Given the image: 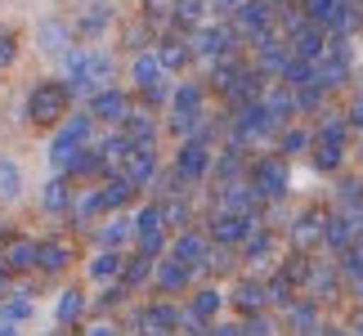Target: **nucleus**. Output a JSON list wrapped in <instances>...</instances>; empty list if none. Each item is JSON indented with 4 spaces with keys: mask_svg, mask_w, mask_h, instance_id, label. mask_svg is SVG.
<instances>
[{
    "mask_svg": "<svg viewBox=\"0 0 363 336\" xmlns=\"http://www.w3.org/2000/svg\"><path fill=\"white\" fill-rule=\"evenodd\" d=\"M90 112L86 117H63L59 121V130H54V139H50V166L59 175H67L72 171V162H77V152L81 148H90Z\"/></svg>",
    "mask_w": 363,
    "mask_h": 336,
    "instance_id": "f257e3e1",
    "label": "nucleus"
},
{
    "mask_svg": "<svg viewBox=\"0 0 363 336\" xmlns=\"http://www.w3.org/2000/svg\"><path fill=\"white\" fill-rule=\"evenodd\" d=\"M67 99H72L67 81H40V86L27 94V121H36V125H59V121L67 117Z\"/></svg>",
    "mask_w": 363,
    "mask_h": 336,
    "instance_id": "f03ea898",
    "label": "nucleus"
},
{
    "mask_svg": "<svg viewBox=\"0 0 363 336\" xmlns=\"http://www.w3.org/2000/svg\"><path fill=\"white\" fill-rule=\"evenodd\" d=\"M130 81H135V90L144 94L148 103H166V99H171V81H166L157 54H139V59L130 63Z\"/></svg>",
    "mask_w": 363,
    "mask_h": 336,
    "instance_id": "7ed1b4c3",
    "label": "nucleus"
},
{
    "mask_svg": "<svg viewBox=\"0 0 363 336\" xmlns=\"http://www.w3.org/2000/svg\"><path fill=\"white\" fill-rule=\"evenodd\" d=\"M175 175L184 179V184H198L202 175H211V144L184 139V144H179V157H175Z\"/></svg>",
    "mask_w": 363,
    "mask_h": 336,
    "instance_id": "20e7f679",
    "label": "nucleus"
},
{
    "mask_svg": "<svg viewBox=\"0 0 363 336\" xmlns=\"http://www.w3.org/2000/svg\"><path fill=\"white\" fill-rule=\"evenodd\" d=\"M135 237H139V251H144V256H157V251H162L166 224H162V206H157V202L144 206V211L135 215Z\"/></svg>",
    "mask_w": 363,
    "mask_h": 336,
    "instance_id": "39448f33",
    "label": "nucleus"
},
{
    "mask_svg": "<svg viewBox=\"0 0 363 336\" xmlns=\"http://www.w3.org/2000/svg\"><path fill=\"white\" fill-rule=\"evenodd\" d=\"M121 179H130L135 189H144L157 179V148L144 144V148H130V157L121 162Z\"/></svg>",
    "mask_w": 363,
    "mask_h": 336,
    "instance_id": "423d86ee",
    "label": "nucleus"
},
{
    "mask_svg": "<svg viewBox=\"0 0 363 336\" xmlns=\"http://www.w3.org/2000/svg\"><path fill=\"white\" fill-rule=\"evenodd\" d=\"M36 50L50 54V59H63V54L72 50V27L59 23V18H40V27H36Z\"/></svg>",
    "mask_w": 363,
    "mask_h": 336,
    "instance_id": "0eeeda50",
    "label": "nucleus"
},
{
    "mask_svg": "<svg viewBox=\"0 0 363 336\" xmlns=\"http://www.w3.org/2000/svg\"><path fill=\"white\" fill-rule=\"evenodd\" d=\"M251 189H256V198H283L287 193V166L283 162H260L256 171H251Z\"/></svg>",
    "mask_w": 363,
    "mask_h": 336,
    "instance_id": "6e6552de",
    "label": "nucleus"
},
{
    "mask_svg": "<svg viewBox=\"0 0 363 336\" xmlns=\"http://www.w3.org/2000/svg\"><path fill=\"white\" fill-rule=\"evenodd\" d=\"M251 233H256V215H233V211H220V215H216V224H211V237H216V242H225V247L247 242Z\"/></svg>",
    "mask_w": 363,
    "mask_h": 336,
    "instance_id": "1a4fd4ad",
    "label": "nucleus"
},
{
    "mask_svg": "<svg viewBox=\"0 0 363 336\" xmlns=\"http://www.w3.org/2000/svg\"><path fill=\"white\" fill-rule=\"evenodd\" d=\"M229 45H233V27L225 23L198 27V36H193V54H202V59H220V54H229Z\"/></svg>",
    "mask_w": 363,
    "mask_h": 336,
    "instance_id": "9d476101",
    "label": "nucleus"
},
{
    "mask_svg": "<svg viewBox=\"0 0 363 336\" xmlns=\"http://www.w3.org/2000/svg\"><path fill=\"white\" fill-rule=\"evenodd\" d=\"M206 256H211V247H206V237H202V233H179V237H175V247H171V260H175V264H184L189 274H193V269H202Z\"/></svg>",
    "mask_w": 363,
    "mask_h": 336,
    "instance_id": "9b49d317",
    "label": "nucleus"
},
{
    "mask_svg": "<svg viewBox=\"0 0 363 336\" xmlns=\"http://www.w3.org/2000/svg\"><path fill=\"white\" fill-rule=\"evenodd\" d=\"M323 54H328V32L323 27H301L296 40H291V59H301V63H323Z\"/></svg>",
    "mask_w": 363,
    "mask_h": 336,
    "instance_id": "f8f14e48",
    "label": "nucleus"
},
{
    "mask_svg": "<svg viewBox=\"0 0 363 336\" xmlns=\"http://www.w3.org/2000/svg\"><path fill=\"white\" fill-rule=\"evenodd\" d=\"M125 112H130V103H125L121 90H99L90 94V121H125Z\"/></svg>",
    "mask_w": 363,
    "mask_h": 336,
    "instance_id": "ddd939ff",
    "label": "nucleus"
},
{
    "mask_svg": "<svg viewBox=\"0 0 363 336\" xmlns=\"http://www.w3.org/2000/svg\"><path fill=\"white\" fill-rule=\"evenodd\" d=\"M359 229H363V220L350 215V211H341V215H332V220L323 224V237H328V247L345 251V247H354V242H359Z\"/></svg>",
    "mask_w": 363,
    "mask_h": 336,
    "instance_id": "4468645a",
    "label": "nucleus"
},
{
    "mask_svg": "<svg viewBox=\"0 0 363 336\" xmlns=\"http://www.w3.org/2000/svg\"><path fill=\"white\" fill-rule=\"evenodd\" d=\"M121 135L130 139V148L157 144V121H152V112H125V121H121Z\"/></svg>",
    "mask_w": 363,
    "mask_h": 336,
    "instance_id": "2eb2a0df",
    "label": "nucleus"
},
{
    "mask_svg": "<svg viewBox=\"0 0 363 336\" xmlns=\"http://www.w3.org/2000/svg\"><path fill=\"white\" fill-rule=\"evenodd\" d=\"M256 45H260V77H264V72H278V77H283V72H287V63H291V50H287L278 36L269 40V32L256 36Z\"/></svg>",
    "mask_w": 363,
    "mask_h": 336,
    "instance_id": "dca6fc26",
    "label": "nucleus"
},
{
    "mask_svg": "<svg viewBox=\"0 0 363 336\" xmlns=\"http://www.w3.org/2000/svg\"><path fill=\"white\" fill-rule=\"evenodd\" d=\"M274 23V9L264 5V0H242V9H238V27L251 36H264V27Z\"/></svg>",
    "mask_w": 363,
    "mask_h": 336,
    "instance_id": "f3484780",
    "label": "nucleus"
},
{
    "mask_svg": "<svg viewBox=\"0 0 363 336\" xmlns=\"http://www.w3.org/2000/svg\"><path fill=\"white\" fill-rule=\"evenodd\" d=\"M179 318H184V314H179L175 305H148V310L139 314V327L152 336V332H171V327H179Z\"/></svg>",
    "mask_w": 363,
    "mask_h": 336,
    "instance_id": "a211bd4d",
    "label": "nucleus"
},
{
    "mask_svg": "<svg viewBox=\"0 0 363 336\" xmlns=\"http://www.w3.org/2000/svg\"><path fill=\"white\" fill-rule=\"evenodd\" d=\"M67 260H72V251H67V242H36V269H45V274H59L67 269Z\"/></svg>",
    "mask_w": 363,
    "mask_h": 336,
    "instance_id": "6ab92c4d",
    "label": "nucleus"
},
{
    "mask_svg": "<svg viewBox=\"0 0 363 336\" xmlns=\"http://www.w3.org/2000/svg\"><path fill=\"white\" fill-rule=\"evenodd\" d=\"M23 166L13 157H0V202H18L23 198Z\"/></svg>",
    "mask_w": 363,
    "mask_h": 336,
    "instance_id": "aec40b11",
    "label": "nucleus"
},
{
    "mask_svg": "<svg viewBox=\"0 0 363 336\" xmlns=\"http://www.w3.org/2000/svg\"><path fill=\"white\" fill-rule=\"evenodd\" d=\"M152 274H157V287H162V291H184V287H189V278H193L184 264H175L171 256L152 264Z\"/></svg>",
    "mask_w": 363,
    "mask_h": 336,
    "instance_id": "412c9836",
    "label": "nucleus"
},
{
    "mask_svg": "<svg viewBox=\"0 0 363 336\" xmlns=\"http://www.w3.org/2000/svg\"><path fill=\"white\" fill-rule=\"evenodd\" d=\"M40 206L45 211H67L72 206V184H67V175H54L45 189H40Z\"/></svg>",
    "mask_w": 363,
    "mask_h": 336,
    "instance_id": "4be33fe9",
    "label": "nucleus"
},
{
    "mask_svg": "<svg viewBox=\"0 0 363 336\" xmlns=\"http://www.w3.org/2000/svg\"><path fill=\"white\" fill-rule=\"evenodd\" d=\"M189 45L184 40H175V36H166V40H157V63H162V72H179V67L189 63Z\"/></svg>",
    "mask_w": 363,
    "mask_h": 336,
    "instance_id": "5701e85b",
    "label": "nucleus"
},
{
    "mask_svg": "<svg viewBox=\"0 0 363 336\" xmlns=\"http://www.w3.org/2000/svg\"><path fill=\"white\" fill-rule=\"evenodd\" d=\"M0 260L9 264V274H18V269H36V242H27V237H13Z\"/></svg>",
    "mask_w": 363,
    "mask_h": 336,
    "instance_id": "b1692460",
    "label": "nucleus"
},
{
    "mask_svg": "<svg viewBox=\"0 0 363 336\" xmlns=\"http://www.w3.org/2000/svg\"><path fill=\"white\" fill-rule=\"evenodd\" d=\"M264 112H269V121L278 125V121H287L291 117V112H296V94H291L287 86H278V90H269V94H264Z\"/></svg>",
    "mask_w": 363,
    "mask_h": 336,
    "instance_id": "393cba45",
    "label": "nucleus"
},
{
    "mask_svg": "<svg viewBox=\"0 0 363 336\" xmlns=\"http://www.w3.org/2000/svg\"><path fill=\"white\" fill-rule=\"evenodd\" d=\"M198 108H202V86H193V81L171 94V112H175V117H193Z\"/></svg>",
    "mask_w": 363,
    "mask_h": 336,
    "instance_id": "a878e982",
    "label": "nucleus"
},
{
    "mask_svg": "<svg viewBox=\"0 0 363 336\" xmlns=\"http://www.w3.org/2000/svg\"><path fill=\"white\" fill-rule=\"evenodd\" d=\"M233 305H238V310H247V314H256V310H264V283H238L233 287Z\"/></svg>",
    "mask_w": 363,
    "mask_h": 336,
    "instance_id": "bb28decb",
    "label": "nucleus"
},
{
    "mask_svg": "<svg viewBox=\"0 0 363 336\" xmlns=\"http://www.w3.org/2000/svg\"><path fill=\"white\" fill-rule=\"evenodd\" d=\"M148 274H152V256H144V251H139V256H125V264H121V287H139Z\"/></svg>",
    "mask_w": 363,
    "mask_h": 336,
    "instance_id": "cd10ccee",
    "label": "nucleus"
},
{
    "mask_svg": "<svg viewBox=\"0 0 363 336\" xmlns=\"http://www.w3.org/2000/svg\"><path fill=\"white\" fill-rule=\"evenodd\" d=\"M99 193H104V206H108V211H117V206H125V202L135 198V184H130V179H121V175H113Z\"/></svg>",
    "mask_w": 363,
    "mask_h": 336,
    "instance_id": "c85d7f7f",
    "label": "nucleus"
},
{
    "mask_svg": "<svg viewBox=\"0 0 363 336\" xmlns=\"http://www.w3.org/2000/svg\"><path fill=\"white\" fill-rule=\"evenodd\" d=\"M323 215L318 211H305L301 220H296V229H291V237H296V247H305V242H318V237H323Z\"/></svg>",
    "mask_w": 363,
    "mask_h": 336,
    "instance_id": "c756f323",
    "label": "nucleus"
},
{
    "mask_svg": "<svg viewBox=\"0 0 363 336\" xmlns=\"http://www.w3.org/2000/svg\"><path fill=\"white\" fill-rule=\"evenodd\" d=\"M130 233H135V220H121V215H117V220H108L104 229H99V242H104V251H117Z\"/></svg>",
    "mask_w": 363,
    "mask_h": 336,
    "instance_id": "7c9ffc66",
    "label": "nucleus"
},
{
    "mask_svg": "<svg viewBox=\"0 0 363 336\" xmlns=\"http://www.w3.org/2000/svg\"><path fill=\"white\" fill-rule=\"evenodd\" d=\"M81 310H86V296H81L77 287H67L63 296H59V310H54V318H59V323H77Z\"/></svg>",
    "mask_w": 363,
    "mask_h": 336,
    "instance_id": "2f4dec72",
    "label": "nucleus"
},
{
    "mask_svg": "<svg viewBox=\"0 0 363 336\" xmlns=\"http://www.w3.org/2000/svg\"><path fill=\"white\" fill-rule=\"evenodd\" d=\"M121 264H125L121 251H99V256L90 260V278H117V274H121Z\"/></svg>",
    "mask_w": 363,
    "mask_h": 336,
    "instance_id": "473e14b6",
    "label": "nucleus"
},
{
    "mask_svg": "<svg viewBox=\"0 0 363 336\" xmlns=\"http://www.w3.org/2000/svg\"><path fill=\"white\" fill-rule=\"evenodd\" d=\"M108 23H113V9H108V5H90L86 13H81V36H99Z\"/></svg>",
    "mask_w": 363,
    "mask_h": 336,
    "instance_id": "72a5a7b5",
    "label": "nucleus"
},
{
    "mask_svg": "<svg viewBox=\"0 0 363 336\" xmlns=\"http://www.w3.org/2000/svg\"><path fill=\"white\" fill-rule=\"evenodd\" d=\"M0 318H5V323H13V327L27 323V318H32V301H27V296H9L5 305H0Z\"/></svg>",
    "mask_w": 363,
    "mask_h": 336,
    "instance_id": "f704fd0d",
    "label": "nucleus"
},
{
    "mask_svg": "<svg viewBox=\"0 0 363 336\" xmlns=\"http://www.w3.org/2000/svg\"><path fill=\"white\" fill-rule=\"evenodd\" d=\"M99 211H108V206H104V193H99V189L81 193V202H77V224H90Z\"/></svg>",
    "mask_w": 363,
    "mask_h": 336,
    "instance_id": "c9c22d12",
    "label": "nucleus"
},
{
    "mask_svg": "<svg viewBox=\"0 0 363 336\" xmlns=\"http://www.w3.org/2000/svg\"><path fill=\"white\" fill-rule=\"evenodd\" d=\"M216 310H220V291L206 287V291H198V296H193V310H189V314L202 323V318H216Z\"/></svg>",
    "mask_w": 363,
    "mask_h": 336,
    "instance_id": "e433bc0d",
    "label": "nucleus"
},
{
    "mask_svg": "<svg viewBox=\"0 0 363 336\" xmlns=\"http://www.w3.org/2000/svg\"><path fill=\"white\" fill-rule=\"evenodd\" d=\"M157 206H162V224H184L189 220V202H179V198H166Z\"/></svg>",
    "mask_w": 363,
    "mask_h": 336,
    "instance_id": "4c0bfd02",
    "label": "nucleus"
},
{
    "mask_svg": "<svg viewBox=\"0 0 363 336\" xmlns=\"http://www.w3.org/2000/svg\"><path fill=\"white\" fill-rule=\"evenodd\" d=\"M341 157H345V148H341V144H318V152H314V162L323 166V171H337Z\"/></svg>",
    "mask_w": 363,
    "mask_h": 336,
    "instance_id": "58836bf2",
    "label": "nucleus"
},
{
    "mask_svg": "<svg viewBox=\"0 0 363 336\" xmlns=\"http://www.w3.org/2000/svg\"><path fill=\"white\" fill-rule=\"evenodd\" d=\"M354 23H359V13L350 9V0H345V5H341V9H337V13L328 18V27H332V32H350ZM328 27H323V32H328Z\"/></svg>",
    "mask_w": 363,
    "mask_h": 336,
    "instance_id": "ea45409f",
    "label": "nucleus"
},
{
    "mask_svg": "<svg viewBox=\"0 0 363 336\" xmlns=\"http://www.w3.org/2000/svg\"><path fill=\"white\" fill-rule=\"evenodd\" d=\"M202 9H206V0H175V18L179 23H202Z\"/></svg>",
    "mask_w": 363,
    "mask_h": 336,
    "instance_id": "a19ab883",
    "label": "nucleus"
},
{
    "mask_svg": "<svg viewBox=\"0 0 363 336\" xmlns=\"http://www.w3.org/2000/svg\"><path fill=\"white\" fill-rule=\"evenodd\" d=\"M341 274H345V278H359V274H363V251H359V247H345V251H341Z\"/></svg>",
    "mask_w": 363,
    "mask_h": 336,
    "instance_id": "79ce46f5",
    "label": "nucleus"
},
{
    "mask_svg": "<svg viewBox=\"0 0 363 336\" xmlns=\"http://www.w3.org/2000/svg\"><path fill=\"white\" fill-rule=\"evenodd\" d=\"M296 108H301V112L323 108V90H318V86H301V90H296Z\"/></svg>",
    "mask_w": 363,
    "mask_h": 336,
    "instance_id": "37998d69",
    "label": "nucleus"
},
{
    "mask_svg": "<svg viewBox=\"0 0 363 336\" xmlns=\"http://www.w3.org/2000/svg\"><path fill=\"white\" fill-rule=\"evenodd\" d=\"M13 59H18V36H13V32H0V67H9Z\"/></svg>",
    "mask_w": 363,
    "mask_h": 336,
    "instance_id": "c03bdc74",
    "label": "nucleus"
},
{
    "mask_svg": "<svg viewBox=\"0 0 363 336\" xmlns=\"http://www.w3.org/2000/svg\"><path fill=\"white\" fill-rule=\"evenodd\" d=\"M314 318H318V314H314V305H305V301H301V305H291V323H296V327H314Z\"/></svg>",
    "mask_w": 363,
    "mask_h": 336,
    "instance_id": "a18cd8bd",
    "label": "nucleus"
},
{
    "mask_svg": "<svg viewBox=\"0 0 363 336\" xmlns=\"http://www.w3.org/2000/svg\"><path fill=\"white\" fill-rule=\"evenodd\" d=\"M305 144H314V139H310V135H305V130H291V135L283 139V152H287V157H291V152H301Z\"/></svg>",
    "mask_w": 363,
    "mask_h": 336,
    "instance_id": "49530a36",
    "label": "nucleus"
},
{
    "mask_svg": "<svg viewBox=\"0 0 363 336\" xmlns=\"http://www.w3.org/2000/svg\"><path fill=\"white\" fill-rule=\"evenodd\" d=\"M211 5H216V13H238L242 0H211Z\"/></svg>",
    "mask_w": 363,
    "mask_h": 336,
    "instance_id": "de8ad7c7",
    "label": "nucleus"
},
{
    "mask_svg": "<svg viewBox=\"0 0 363 336\" xmlns=\"http://www.w3.org/2000/svg\"><path fill=\"white\" fill-rule=\"evenodd\" d=\"M350 125H354V130H363V99H354V108H350Z\"/></svg>",
    "mask_w": 363,
    "mask_h": 336,
    "instance_id": "09e8293b",
    "label": "nucleus"
},
{
    "mask_svg": "<svg viewBox=\"0 0 363 336\" xmlns=\"http://www.w3.org/2000/svg\"><path fill=\"white\" fill-rule=\"evenodd\" d=\"M86 336H117V332H113V327H108V323H94V327H90Z\"/></svg>",
    "mask_w": 363,
    "mask_h": 336,
    "instance_id": "8fccbe9b",
    "label": "nucleus"
},
{
    "mask_svg": "<svg viewBox=\"0 0 363 336\" xmlns=\"http://www.w3.org/2000/svg\"><path fill=\"white\" fill-rule=\"evenodd\" d=\"M0 336H23V332L13 327V323H5V318H0Z\"/></svg>",
    "mask_w": 363,
    "mask_h": 336,
    "instance_id": "3c124183",
    "label": "nucleus"
},
{
    "mask_svg": "<svg viewBox=\"0 0 363 336\" xmlns=\"http://www.w3.org/2000/svg\"><path fill=\"white\" fill-rule=\"evenodd\" d=\"M211 336H242V327H216Z\"/></svg>",
    "mask_w": 363,
    "mask_h": 336,
    "instance_id": "603ef678",
    "label": "nucleus"
},
{
    "mask_svg": "<svg viewBox=\"0 0 363 336\" xmlns=\"http://www.w3.org/2000/svg\"><path fill=\"white\" fill-rule=\"evenodd\" d=\"M5 283H9V264L0 260V291H5Z\"/></svg>",
    "mask_w": 363,
    "mask_h": 336,
    "instance_id": "864d4df0",
    "label": "nucleus"
},
{
    "mask_svg": "<svg viewBox=\"0 0 363 336\" xmlns=\"http://www.w3.org/2000/svg\"><path fill=\"white\" fill-rule=\"evenodd\" d=\"M323 336H350V332H323Z\"/></svg>",
    "mask_w": 363,
    "mask_h": 336,
    "instance_id": "5fc2aeb1",
    "label": "nucleus"
},
{
    "mask_svg": "<svg viewBox=\"0 0 363 336\" xmlns=\"http://www.w3.org/2000/svg\"><path fill=\"white\" fill-rule=\"evenodd\" d=\"M152 336H171V332H152Z\"/></svg>",
    "mask_w": 363,
    "mask_h": 336,
    "instance_id": "6e6d98bb",
    "label": "nucleus"
},
{
    "mask_svg": "<svg viewBox=\"0 0 363 336\" xmlns=\"http://www.w3.org/2000/svg\"><path fill=\"white\" fill-rule=\"evenodd\" d=\"M193 336H202V332H193Z\"/></svg>",
    "mask_w": 363,
    "mask_h": 336,
    "instance_id": "4d7b16f0",
    "label": "nucleus"
}]
</instances>
